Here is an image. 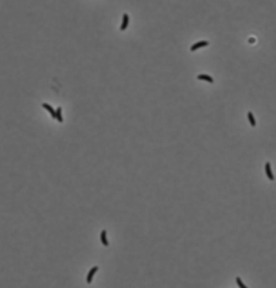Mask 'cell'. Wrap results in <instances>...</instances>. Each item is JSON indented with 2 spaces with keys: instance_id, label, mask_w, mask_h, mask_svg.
<instances>
[{
  "instance_id": "cell-1",
  "label": "cell",
  "mask_w": 276,
  "mask_h": 288,
  "mask_svg": "<svg viewBox=\"0 0 276 288\" xmlns=\"http://www.w3.org/2000/svg\"><path fill=\"white\" fill-rule=\"evenodd\" d=\"M207 45H209V42H207V40H201V42L194 43V45L190 47V50H191V51H195V50L201 49V47H205V46H207Z\"/></svg>"
},
{
  "instance_id": "cell-2",
  "label": "cell",
  "mask_w": 276,
  "mask_h": 288,
  "mask_svg": "<svg viewBox=\"0 0 276 288\" xmlns=\"http://www.w3.org/2000/svg\"><path fill=\"white\" fill-rule=\"evenodd\" d=\"M42 106L45 108L46 110H49L53 118H57V109H53V106H51V105H49V104H46V102H45V104H42Z\"/></svg>"
},
{
  "instance_id": "cell-3",
  "label": "cell",
  "mask_w": 276,
  "mask_h": 288,
  "mask_svg": "<svg viewBox=\"0 0 276 288\" xmlns=\"http://www.w3.org/2000/svg\"><path fill=\"white\" fill-rule=\"evenodd\" d=\"M97 271H98V267H93L90 271H89L88 277H86V283H88V284H90V283H92V280H93V276L96 275V272H97Z\"/></svg>"
},
{
  "instance_id": "cell-4",
  "label": "cell",
  "mask_w": 276,
  "mask_h": 288,
  "mask_svg": "<svg viewBox=\"0 0 276 288\" xmlns=\"http://www.w3.org/2000/svg\"><path fill=\"white\" fill-rule=\"evenodd\" d=\"M265 174H267V176H268V179H269V180H273V179H275V176H273V174H272V168H271V163H269V162H267V163H265Z\"/></svg>"
},
{
  "instance_id": "cell-5",
  "label": "cell",
  "mask_w": 276,
  "mask_h": 288,
  "mask_svg": "<svg viewBox=\"0 0 276 288\" xmlns=\"http://www.w3.org/2000/svg\"><path fill=\"white\" fill-rule=\"evenodd\" d=\"M128 23H129V16H128V14H124V15H123V23H121V28H120V30L121 31L127 30Z\"/></svg>"
},
{
  "instance_id": "cell-6",
  "label": "cell",
  "mask_w": 276,
  "mask_h": 288,
  "mask_svg": "<svg viewBox=\"0 0 276 288\" xmlns=\"http://www.w3.org/2000/svg\"><path fill=\"white\" fill-rule=\"evenodd\" d=\"M198 79H201V81H206V82H209V84H213V82H214V79H213L210 76H206V74H199V76H198Z\"/></svg>"
},
{
  "instance_id": "cell-7",
  "label": "cell",
  "mask_w": 276,
  "mask_h": 288,
  "mask_svg": "<svg viewBox=\"0 0 276 288\" xmlns=\"http://www.w3.org/2000/svg\"><path fill=\"white\" fill-rule=\"evenodd\" d=\"M246 115H248V120H249V124H251V127H256V120H255V116H253V113L248 112Z\"/></svg>"
},
{
  "instance_id": "cell-8",
  "label": "cell",
  "mask_w": 276,
  "mask_h": 288,
  "mask_svg": "<svg viewBox=\"0 0 276 288\" xmlns=\"http://www.w3.org/2000/svg\"><path fill=\"white\" fill-rule=\"evenodd\" d=\"M101 243H103V245H105V246L109 245V243H108V238H106V230L101 232Z\"/></svg>"
},
{
  "instance_id": "cell-9",
  "label": "cell",
  "mask_w": 276,
  "mask_h": 288,
  "mask_svg": "<svg viewBox=\"0 0 276 288\" xmlns=\"http://www.w3.org/2000/svg\"><path fill=\"white\" fill-rule=\"evenodd\" d=\"M57 120L58 123H64V117H62V108L57 109Z\"/></svg>"
},
{
  "instance_id": "cell-10",
  "label": "cell",
  "mask_w": 276,
  "mask_h": 288,
  "mask_svg": "<svg viewBox=\"0 0 276 288\" xmlns=\"http://www.w3.org/2000/svg\"><path fill=\"white\" fill-rule=\"evenodd\" d=\"M236 283H237V285H238L240 288H246V285L244 284V283H243V280L240 279V277H236Z\"/></svg>"
}]
</instances>
